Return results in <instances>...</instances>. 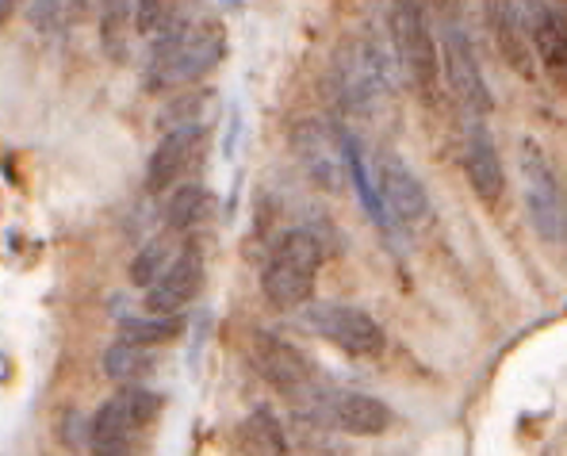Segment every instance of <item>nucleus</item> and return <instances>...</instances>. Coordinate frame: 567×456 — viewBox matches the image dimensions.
Returning <instances> with one entry per match:
<instances>
[{
	"label": "nucleus",
	"mask_w": 567,
	"mask_h": 456,
	"mask_svg": "<svg viewBox=\"0 0 567 456\" xmlns=\"http://www.w3.org/2000/svg\"><path fill=\"white\" fill-rule=\"evenodd\" d=\"M211 212V195L200 180H180L169 192V204H165V230L173 235H188L192 227H200Z\"/></svg>",
	"instance_id": "a211bd4d"
},
{
	"label": "nucleus",
	"mask_w": 567,
	"mask_h": 456,
	"mask_svg": "<svg viewBox=\"0 0 567 456\" xmlns=\"http://www.w3.org/2000/svg\"><path fill=\"white\" fill-rule=\"evenodd\" d=\"M203 142H207V127L200 119L177 123L173 130H165V139L158 142L147 162V192L162 195L177 188L196 165V157L203 154Z\"/></svg>",
	"instance_id": "1a4fd4ad"
},
{
	"label": "nucleus",
	"mask_w": 567,
	"mask_h": 456,
	"mask_svg": "<svg viewBox=\"0 0 567 456\" xmlns=\"http://www.w3.org/2000/svg\"><path fill=\"white\" fill-rule=\"evenodd\" d=\"M533 47L544 74L567 81V16L552 0L533 12Z\"/></svg>",
	"instance_id": "dca6fc26"
},
{
	"label": "nucleus",
	"mask_w": 567,
	"mask_h": 456,
	"mask_svg": "<svg viewBox=\"0 0 567 456\" xmlns=\"http://www.w3.org/2000/svg\"><path fill=\"white\" fill-rule=\"evenodd\" d=\"M391 47L418 97L426 104H438L445 74H441V50L426 0H391Z\"/></svg>",
	"instance_id": "7ed1b4c3"
},
{
	"label": "nucleus",
	"mask_w": 567,
	"mask_h": 456,
	"mask_svg": "<svg viewBox=\"0 0 567 456\" xmlns=\"http://www.w3.org/2000/svg\"><path fill=\"white\" fill-rule=\"evenodd\" d=\"M154 365H158L154 350H150V345L127 342V338H115V342L104 350V360H100L104 376L115 383H142L150 372H154Z\"/></svg>",
	"instance_id": "f3484780"
},
{
	"label": "nucleus",
	"mask_w": 567,
	"mask_h": 456,
	"mask_svg": "<svg viewBox=\"0 0 567 456\" xmlns=\"http://www.w3.org/2000/svg\"><path fill=\"white\" fill-rule=\"evenodd\" d=\"M200 288H203V257L192 245H185L169 269L147 288V311L150 315H180L200 295Z\"/></svg>",
	"instance_id": "4468645a"
},
{
	"label": "nucleus",
	"mask_w": 567,
	"mask_h": 456,
	"mask_svg": "<svg viewBox=\"0 0 567 456\" xmlns=\"http://www.w3.org/2000/svg\"><path fill=\"white\" fill-rule=\"evenodd\" d=\"M250 357L261 380L280 391V395H303V391L315 383V360H311L300 345L284 342V338L257 334L253 338Z\"/></svg>",
	"instance_id": "9d476101"
},
{
	"label": "nucleus",
	"mask_w": 567,
	"mask_h": 456,
	"mask_svg": "<svg viewBox=\"0 0 567 456\" xmlns=\"http://www.w3.org/2000/svg\"><path fill=\"white\" fill-rule=\"evenodd\" d=\"M326 257L318 227H295L273 242L261 269V292L276 311H295L315 295V273Z\"/></svg>",
	"instance_id": "f03ea898"
},
{
	"label": "nucleus",
	"mask_w": 567,
	"mask_h": 456,
	"mask_svg": "<svg viewBox=\"0 0 567 456\" xmlns=\"http://www.w3.org/2000/svg\"><path fill=\"white\" fill-rule=\"evenodd\" d=\"M24 4V0H0V27L9 24L12 16H16V9Z\"/></svg>",
	"instance_id": "393cba45"
},
{
	"label": "nucleus",
	"mask_w": 567,
	"mask_h": 456,
	"mask_svg": "<svg viewBox=\"0 0 567 456\" xmlns=\"http://www.w3.org/2000/svg\"><path fill=\"white\" fill-rule=\"evenodd\" d=\"M430 4L438 9L433 35H438V50H441V74H445L449 89H453L456 104L464 107V115H479L483 119L491 112V89L483 81V69H479L468 27H464L453 0H430Z\"/></svg>",
	"instance_id": "20e7f679"
},
{
	"label": "nucleus",
	"mask_w": 567,
	"mask_h": 456,
	"mask_svg": "<svg viewBox=\"0 0 567 456\" xmlns=\"http://www.w3.org/2000/svg\"><path fill=\"white\" fill-rule=\"evenodd\" d=\"M333 81L338 97L353 112H368L373 100L388 89V62L376 39H349L333 62Z\"/></svg>",
	"instance_id": "0eeeda50"
},
{
	"label": "nucleus",
	"mask_w": 567,
	"mask_h": 456,
	"mask_svg": "<svg viewBox=\"0 0 567 456\" xmlns=\"http://www.w3.org/2000/svg\"><path fill=\"white\" fill-rule=\"evenodd\" d=\"M307 330H315L318 338L333 342L338 350L353 353V357H376L388 345V334L383 326L376 322L368 311L361 307H345V303H323V307L307 311Z\"/></svg>",
	"instance_id": "6e6552de"
},
{
	"label": "nucleus",
	"mask_w": 567,
	"mask_h": 456,
	"mask_svg": "<svg viewBox=\"0 0 567 456\" xmlns=\"http://www.w3.org/2000/svg\"><path fill=\"white\" fill-rule=\"evenodd\" d=\"M135 31V0H100V42L115 62H127Z\"/></svg>",
	"instance_id": "6ab92c4d"
},
{
	"label": "nucleus",
	"mask_w": 567,
	"mask_h": 456,
	"mask_svg": "<svg viewBox=\"0 0 567 456\" xmlns=\"http://www.w3.org/2000/svg\"><path fill=\"white\" fill-rule=\"evenodd\" d=\"M323 407L338 430L357 433V438H376L391 426V410L373 395H361V391H333L323 400Z\"/></svg>",
	"instance_id": "2eb2a0df"
},
{
	"label": "nucleus",
	"mask_w": 567,
	"mask_h": 456,
	"mask_svg": "<svg viewBox=\"0 0 567 456\" xmlns=\"http://www.w3.org/2000/svg\"><path fill=\"white\" fill-rule=\"evenodd\" d=\"M521 195L533 230L552 245L567 242V188L537 142H521Z\"/></svg>",
	"instance_id": "423d86ee"
},
{
	"label": "nucleus",
	"mask_w": 567,
	"mask_h": 456,
	"mask_svg": "<svg viewBox=\"0 0 567 456\" xmlns=\"http://www.w3.org/2000/svg\"><path fill=\"white\" fill-rule=\"evenodd\" d=\"M180 334V318L177 315H130V318H119V338L127 342H138V345H158L173 342Z\"/></svg>",
	"instance_id": "5701e85b"
},
{
	"label": "nucleus",
	"mask_w": 567,
	"mask_h": 456,
	"mask_svg": "<svg viewBox=\"0 0 567 456\" xmlns=\"http://www.w3.org/2000/svg\"><path fill=\"white\" fill-rule=\"evenodd\" d=\"M177 242H180V235H173V230L150 238V242L135 253V261H130V280H135L138 288L154 284V280L169 269L173 261H177V253L185 250V245H177Z\"/></svg>",
	"instance_id": "aec40b11"
},
{
	"label": "nucleus",
	"mask_w": 567,
	"mask_h": 456,
	"mask_svg": "<svg viewBox=\"0 0 567 456\" xmlns=\"http://www.w3.org/2000/svg\"><path fill=\"white\" fill-rule=\"evenodd\" d=\"M376 188H380V200L388 207V215H395V223L414 227L430 215V195L421 188V180L406 169V162L399 154H383L376 165Z\"/></svg>",
	"instance_id": "ddd939ff"
},
{
	"label": "nucleus",
	"mask_w": 567,
	"mask_h": 456,
	"mask_svg": "<svg viewBox=\"0 0 567 456\" xmlns=\"http://www.w3.org/2000/svg\"><path fill=\"white\" fill-rule=\"evenodd\" d=\"M92 0H27V20L39 35H62L81 24Z\"/></svg>",
	"instance_id": "4be33fe9"
},
{
	"label": "nucleus",
	"mask_w": 567,
	"mask_h": 456,
	"mask_svg": "<svg viewBox=\"0 0 567 456\" xmlns=\"http://www.w3.org/2000/svg\"><path fill=\"white\" fill-rule=\"evenodd\" d=\"M245 441H250L253 448H257L261 456H284V448H288V441H284V430L276 426V418L268 415V410H257V415H250V422L242 426Z\"/></svg>",
	"instance_id": "b1692460"
},
{
	"label": "nucleus",
	"mask_w": 567,
	"mask_h": 456,
	"mask_svg": "<svg viewBox=\"0 0 567 456\" xmlns=\"http://www.w3.org/2000/svg\"><path fill=\"white\" fill-rule=\"evenodd\" d=\"M227 54V35L219 20L192 16L173 31L158 35L147 62V85L154 92H173L207 77Z\"/></svg>",
	"instance_id": "f257e3e1"
},
{
	"label": "nucleus",
	"mask_w": 567,
	"mask_h": 456,
	"mask_svg": "<svg viewBox=\"0 0 567 456\" xmlns=\"http://www.w3.org/2000/svg\"><path fill=\"white\" fill-rule=\"evenodd\" d=\"M192 20V0H135V31L158 39L177 24Z\"/></svg>",
	"instance_id": "412c9836"
},
{
	"label": "nucleus",
	"mask_w": 567,
	"mask_h": 456,
	"mask_svg": "<svg viewBox=\"0 0 567 456\" xmlns=\"http://www.w3.org/2000/svg\"><path fill=\"white\" fill-rule=\"evenodd\" d=\"M464 173H468L471 192L483 200L487 207L499 204L503 195V162L491 142V130L479 115H464Z\"/></svg>",
	"instance_id": "f8f14e48"
},
{
	"label": "nucleus",
	"mask_w": 567,
	"mask_h": 456,
	"mask_svg": "<svg viewBox=\"0 0 567 456\" xmlns=\"http://www.w3.org/2000/svg\"><path fill=\"white\" fill-rule=\"evenodd\" d=\"M292 150L300 154V165L311 173L318 188L326 192H341L349 180L345 173V142H341V130H326L323 123H300L292 130Z\"/></svg>",
	"instance_id": "9b49d317"
},
{
	"label": "nucleus",
	"mask_w": 567,
	"mask_h": 456,
	"mask_svg": "<svg viewBox=\"0 0 567 456\" xmlns=\"http://www.w3.org/2000/svg\"><path fill=\"white\" fill-rule=\"evenodd\" d=\"M162 415V395L142 383H123L89 418L92 456H135V433Z\"/></svg>",
	"instance_id": "39448f33"
}]
</instances>
